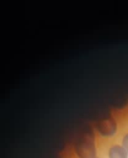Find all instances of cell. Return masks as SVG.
<instances>
[{"instance_id":"obj_4","label":"cell","mask_w":128,"mask_h":158,"mask_svg":"<svg viewBox=\"0 0 128 158\" xmlns=\"http://www.w3.org/2000/svg\"><path fill=\"white\" fill-rule=\"evenodd\" d=\"M122 146L123 148L126 150V153L128 154V132L123 135V138H122Z\"/></svg>"},{"instance_id":"obj_1","label":"cell","mask_w":128,"mask_h":158,"mask_svg":"<svg viewBox=\"0 0 128 158\" xmlns=\"http://www.w3.org/2000/svg\"><path fill=\"white\" fill-rule=\"evenodd\" d=\"M76 151L80 158L96 157V149L94 143L89 137H84L76 147Z\"/></svg>"},{"instance_id":"obj_2","label":"cell","mask_w":128,"mask_h":158,"mask_svg":"<svg viewBox=\"0 0 128 158\" xmlns=\"http://www.w3.org/2000/svg\"><path fill=\"white\" fill-rule=\"evenodd\" d=\"M117 130V124L114 119H106L99 124L98 131L103 137H113Z\"/></svg>"},{"instance_id":"obj_5","label":"cell","mask_w":128,"mask_h":158,"mask_svg":"<svg viewBox=\"0 0 128 158\" xmlns=\"http://www.w3.org/2000/svg\"><path fill=\"white\" fill-rule=\"evenodd\" d=\"M94 158H100V157H94Z\"/></svg>"},{"instance_id":"obj_3","label":"cell","mask_w":128,"mask_h":158,"mask_svg":"<svg viewBox=\"0 0 128 158\" xmlns=\"http://www.w3.org/2000/svg\"><path fill=\"white\" fill-rule=\"evenodd\" d=\"M109 158H128V154L123 146L115 143L110 146L108 151Z\"/></svg>"}]
</instances>
